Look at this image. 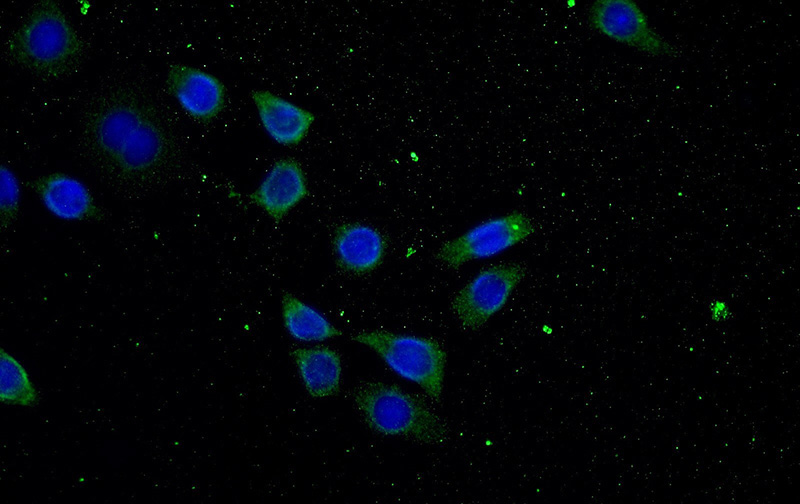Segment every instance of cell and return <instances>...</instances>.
Wrapping results in <instances>:
<instances>
[{"instance_id":"8992f818","label":"cell","mask_w":800,"mask_h":504,"mask_svg":"<svg viewBox=\"0 0 800 504\" xmlns=\"http://www.w3.org/2000/svg\"><path fill=\"white\" fill-rule=\"evenodd\" d=\"M534 232L531 218L513 211L484 221L442 244L437 259L457 268L469 261L496 255L528 238Z\"/></svg>"},{"instance_id":"9a60e30c","label":"cell","mask_w":800,"mask_h":504,"mask_svg":"<svg viewBox=\"0 0 800 504\" xmlns=\"http://www.w3.org/2000/svg\"><path fill=\"white\" fill-rule=\"evenodd\" d=\"M0 398L2 403L34 407L40 401L39 393L25 367L9 352L1 348Z\"/></svg>"},{"instance_id":"5bb4252c","label":"cell","mask_w":800,"mask_h":504,"mask_svg":"<svg viewBox=\"0 0 800 504\" xmlns=\"http://www.w3.org/2000/svg\"><path fill=\"white\" fill-rule=\"evenodd\" d=\"M281 308L284 327L296 340L319 342L342 335L322 313L289 292L282 295Z\"/></svg>"},{"instance_id":"30bf717a","label":"cell","mask_w":800,"mask_h":504,"mask_svg":"<svg viewBox=\"0 0 800 504\" xmlns=\"http://www.w3.org/2000/svg\"><path fill=\"white\" fill-rule=\"evenodd\" d=\"M387 246L385 235L365 223H342L332 233L335 262L350 275L364 276L377 269L385 258Z\"/></svg>"},{"instance_id":"2e32d148","label":"cell","mask_w":800,"mask_h":504,"mask_svg":"<svg viewBox=\"0 0 800 504\" xmlns=\"http://www.w3.org/2000/svg\"><path fill=\"white\" fill-rule=\"evenodd\" d=\"M20 185L14 172L4 164L1 166L0 211L1 226L9 228L16 220L20 207Z\"/></svg>"},{"instance_id":"ba28073f","label":"cell","mask_w":800,"mask_h":504,"mask_svg":"<svg viewBox=\"0 0 800 504\" xmlns=\"http://www.w3.org/2000/svg\"><path fill=\"white\" fill-rule=\"evenodd\" d=\"M169 93L194 120L210 123L225 109L227 89L215 75L200 68L173 64L166 75Z\"/></svg>"},{"instance_id":"4fadbf2b","label":"cell","mask_w":800,"mask_h":504,"mask_svg":"<svg viewBox=\"0 0 800 504\" xmlns=\"http://www.w3.org/2000/svg\"><path fill=\"white\" fill-rule=\"evenodd\" d=\"M306 392L316 399L336 395L340 389L342 360L329 346L300 347L291 351Z\"/></svg>"},{"instance_id":"7c38bea8","label":"cell","mask_w":800,"mask_h":504,"mask_svg":"<svg viewBox=\"0 0 800 504\" xmlns=\"http://www.w3.org/2000/svg\"><path fill=\"white\" fill-rule=\"evenodd\" d=\"M32 188L48 212L59 219L86 221L101 214L87 186L68 174L54 172L37 177Z\"/></svg>"},{"instance_id":"5b68a950","label":"cell","mask_w":800,"mask_h":504,"mask_svg":"<svg viewBox=\"0 0 800 504\" xmlns=\"http://www.w3.org/2000/svg\"><path fill=\"white\" fill-rule=\"evenodd\" d=\"M525 274L526 269L517 263L495 264L481 270L454 295L452 313L464 328L479 330L506 305Z\"/></svg>"},{"instance_id":"3957f363","label":"cell","mask_w":800,"mask_h":504,"mask_svg":"<svg viewBox=\"0 0 800 504\" xmlns=\"http://www.w3.org/2000/svg\"><path fill=\"white\" fill-rule=\"evenodd\" d=\"M8 53L25 69L56 78L80 59L81 39L55 1L36 3L8 41Z\"/></svg>"},{"instance_id":"7a4b0ae2","label":"cell","mask_w":800,"mask_h":504,"mask_svg":"<svg viewBox=\"0 0 800 504\" xmlns=\"http://www.w3.org/2000/svg\"><path fill=\"white\" fill-rule=\"evenodd\" d=\"M353 401L367 427L377 434L430 446L449 440L444 420L422 398L396 384L362 382L354 389Z\"/></svg>"},{"instance_id":"9c48e42d","label":"cell","mask_w":800,"mask_h":504,"mask_svg":"<svg viewBox=\"0 0 800 504\" xmlns=\"http://www.w3.org/2000/svg\"><path fill=\"white\" fill-rule=\"evenodd\" d=\"M308 196L305 171L296 159L276 160L248 198L275 222L283 220Z\"/></svg>"},{"instance_id":"277c9868","label":"cell","mask_w":800,"mask_h":504,"mask_svg":"<svg viewBox=\"0 0 800 504\" xmlns=\"http://www.w3.org/2000/svg\"><path fill=\"white\" fill-rule=\"evenodd\" d=\"M352 340L374 351L396 374L440 402L447 354L437 340L380 329L359 331Z\"/></svg>"},{"instance_id":"6da1fadb","label":"cell","mask_w":800,"mask_h":504,"mask_svg":"<svg viewBox=\"0 0 800 504\" xmlns=\"http://www.w3.org/2000/svg\"><path fill=\"white\" fill-rule=\"evenodd\" d=\"M86 126L97 155L128 177L154 172L168 156L165 130L148 109L133 100L105 101L88 116Z\"/></svg>"},{"instance_id":"8fae6325","label":"cell","mask_w":800,"mask_h":504,"mask_svg":"<svg viewBox=\"0 0 800 504\" xmlns=\"http://www.w3.org/2000/svg\"><path fill=\"white\" fill-rule=\"evenodd\" d=\"M250 97L264 131L276 143L292 147L308 135L315 114L270 90L254 89Z\"/></svg>"},{"instance_id":"52a82bcc","label":"cell","mask_w":800,"mask_h":504,"mask_svg":"<svg viewBox=\"0 0 800 504\" xmlns=\"http://www.w3.org/2000/svg\"><path fill=\"white\" fill-rule=\"evenodd\" d=\"M588 21L599 34L642 53L657 57L676 53L632 0H597L589 8Z\"/></svg>"},{"instance_id":"e0dca14e","label":"cell","mask_w":800,"mask_h":504,"mask_svg":"<svg viewBox=\"0 0 800 504\" xmlns=\"http://www.w3.org/2000/svg\"><path fill=\"white\" fill-rule=\"evenodd\" d=\"M709 312L711 318L715 321H725L731 316V310L728 304L721 299L713 300L710 303Z\"/></svg>"}]
</instances>
